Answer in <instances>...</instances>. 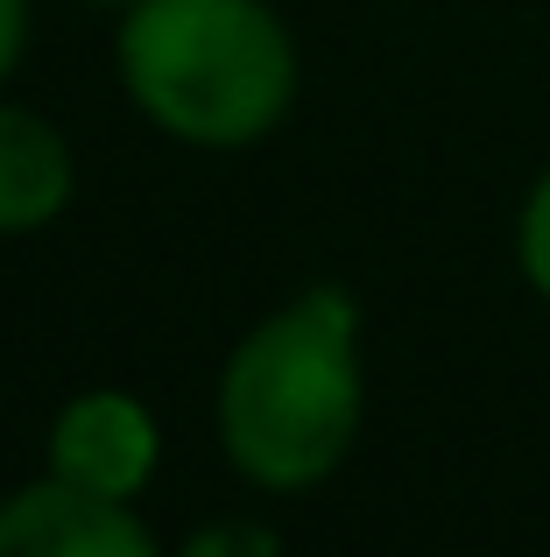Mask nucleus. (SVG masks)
I'll list each match as a JSON object with an SVG mask.
<instances>
[{
    "instance_id": "20e7f679",
    "label": "nucleus",
    "mask_w": 550,
    "mask_h": 557,
    "mask_svg": "<svg viewBox=\"0 0 550 557\" xmlns=\"http://www.w3.org/2000/svg\"><path fill=\"white\" fill-rule=\"evenodd\" d=\"M50 473L71 480L85 494H141V480L155 473V423L135 395L121 388H92L57 417L50 431Z\"/></svg>"
},
{
    "instance_id": "1a4fd4ad",
    "label": "nucleus",
    "mask_w": 550,
    "mask_h": 557,
    "mask_svg": "<svg viewBox=\"0 0 550 557\" xmlns=\"http://www.w3.org/2000/svg\"><path fill=\"white\" fill-rule=\"evenodd\" d=\"M99 8H135V0H99Z\"/></svg>"
},
{
    "instance_id": "423d86ee",
    "label": "nucleus",
    "mask_w": 550,
    "mask_h": 557,
    "mask_svg": "<svg viewBox=\"0 0 550 557\" xmlns=\"http://www.w3.org/2000/svg\"><path fill=\"white\" fill-rule=\"evenodd\" d=\"M515 261H523L529 289L550 304V170L529 184V198H523V219H515Z\"/></svg>"
},
{
    "instance_id": "f03ea898",
    "label": "nucleus",
    "mask_w": 550,
    "mask_h": 557,
    "mask_svg": "<svg viewBox=\"0 0 550 557\" xmlns=\"http://www.w3.org/2000/svg\"><path fill=\"white\" fill-rule=\"evenodd\" d=\"M121 78L163 135L198 149L262 141L297 99V50L262 0H135Z\"/></svg>"
},
{
    "instance_id": "6e6552de",
    "label": "nucleus",
    "mask_w": 550,
    "mask_h": 557,
    "mask_svg": "<svg viewBox=\"0 0 550 557\" xmlns=\"http://www.w3.org/2000/svg\"><path fill=\"white\" fill-rule=\"evenodd\" d=\"M22 36H28V0H0V78L22 57Z\"/></svg>"
},
{
    "instance_id": "0eeeda50",
    "label": "nucleus",
    "mask_w": 550,
    "mask_h": 557,
    "mask_svg": "<svg viewBox=\"0 0 550 557\" xmlns=\"http://www.w3.org/2000/svg\"><path fill=\"white\" fill-rule=\"evenodd\" d=\"M184 557H275V530L262 522H212V530H198Z\"/></svg>"
},
{
    "instance_id": "7ed1b4c3",
    "label": "nucleus",
    "mask_w": 550,
    "mask_h": 557,
    "mask_svg": "<svg viewBox=\"0 0 550 557\" xmlns=\"http://www.w3.org/2000/svg\"><path fill=\"white\" fill-rule=\"evenodd\" d=\"M0 557H163V550L127 516V502L85 494L50 473L0 502Z\"/></svg>"
},
{
    "instance_id": "f257e3e1",
    "label": "nucleus",
    "mask_w": 550,
    "mask_h": 557,
    "mask_svg": "<svg viewBox=\"0 0 550 557\" xmlns=\"http://www.w3.org/2000/svg\"><path fill=\"white\" fill-rule=\"evenodd\" d=\"M360 311L346 289H311L262 318L220 374V445L254 487L303 494L360 437Z\"/></svg>"
},
{
    "instance_id": "39448f33",
    "label": "nucleus",
    "mask_w": 550,
    "mask_h": 557,
    "mask_svg": "<svg viewBox=\"0 0 550 557\" xmlns=\"http://www.w3.org/2000/svg\"><path fill=\"white\" fill-rule=\"evenodd\" d=\"M71 205V149L50 121L0 107V233H36Z\"/></svg>"
}]
</instances>
